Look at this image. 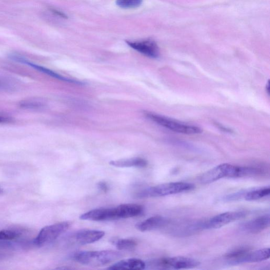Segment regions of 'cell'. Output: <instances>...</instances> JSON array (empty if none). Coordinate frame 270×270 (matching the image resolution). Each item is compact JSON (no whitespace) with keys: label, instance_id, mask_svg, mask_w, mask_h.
<instances>
[{"label":"cell","instance_id":"7402d4cb","mask_svg":"<svg viewBox=\"0 0 270 270\" xmlns=\"http://www.w3.org/2000/svg\"><path fill=\"white\" fill-rule=\"evenodd\" d=\"M20 107L26 109H40L43 107V104L36 101H24L19 104Z\"/></svg>","mask_w":270,"mask_h":270},{"label":"cell","instance_id":"3957f363","mask_svg":"<svg viewBox=\"0 0 270 270\" xmlns=\"http://www.w3.org/2000/svg\"><path fill=\"white\" fill-rule=\"evenodd\" d=\"M194 188L195 185L191 183H169L143 189L137 192L136 196L139 198L162 197L181 194Z\"/></svg>","mask_w":270,"mask_h":270},{"label":"cell","instance_id":"2e32d148","mask_svg":"<svg viewBox=\"0 0 270 270\" xmlns=\"http://www.w3.org/2000/svg\"><path fill=\"white\" fill-rule=\"evenodd\" d=\"M270 188L269 187L255 188L248 190L239 191L240 199H243L246 201H256L269 195Z\"/></svg>","mask_w":270,"mask_h":270},{"label":"cell","instance_id":"4316f807","mask_svg":"<svg viewBox=\"0 0 270 270\" xmlns=\"http://www.w3.org/2000/svg\"><path fill=\"white\" fill-rule=\"evenodd\" d=\"M4 194V189L0 187V195H2V194Z\"/></svg>","mask_w":270,"mask_h":270},{"label":"cell","instance_id":"44dd1931","mask_svg":"<svg viewBox=\"0 0 270 270\" xmlns=\"http://www.w3.org/2000/svg\"><path fill=\"white\" fill-rule=\"evenodd\" d=\"M20 233L12 229L0 230V241H8L16 239L21 236Z\"/></svg>","mask_w":270,"mask_h":270},{"label":"cell","instance_id":"7a4b0ae2","mask_svg":"<svg viewBox=\"0 0 270 270\" xmlns=\"http://www.w3.org/2000/svg\"><path fill=\"white\" fill-rule=\"evenodd\" d=\"M122 257V254L117 250H103L77 252L73 254L72 259L85 265L101 266L117 261Z\"/></svg>","mask_w":270,"mask_h":270},{"label":"cell","instance_id":"9c48e42d","mask_svg":"<svg viewBox=\"0 0 270 270\" xmlns=\"http://www.w3.org/2000/svg\"><path fill=\"white\" fill-rule=\"evenodd\" d=\"M126 42L131 48L151 59H157L160 56L159 47L158 44L152 40Z\"/></svg>","mask_w":270,"mask_h":270},{"label":"cell","instance_id":"7c38bea8","mask_svg":"<svg viewBox=\"0 0 270 270\" xmlns=\"http://www.w3.org/2000/svg\"><path fill=\"white\" fill-rule=\"evenodd\" d=\"M269 225V215H266L245 223L242 225V229L249 234H258L268 228Z\"/></svg>","mask_w":270,"mask_h":270},{"label":"cell","instance_id":"8fae6325","mask_svg":"<svg viewBox=\"0 0 270 270\" xmlns=\"http://www.w3.org/2000/svg\"><path fill=\"white\" fill-rule=\"evenodd\" d=\"M10 59L16 62L21 63L28 65L29 66L37 70L38 71H40L42 73H45L52 77H53V78L55 79L60 80L61 81H65V82H68V83H74V84H82V83H80L79 82H78L72 80H70V79L65 78V77L59 74V73H56L55 72L49 69H47L45 67L33 64L27 61L26 59H25V57L21 55L12 54L10 55Z\"/></svg>","mask_w":270,"mask_h":270},{"label":"cell","instance_id":"cb8c5ba5","mask_svg":"<svg viewBox=\"0 0 270 270\" xmlns=\"http://www.w3.org/2000/svg\"><path fill=\"white\" fill-rule=\"evenodd\" d=\"M13 121L12 119L0 115V123H8Z\"/></svg>","mask_w":270,"mask_h":270},{"label":"cell","instance_id":"277c9868","mask_svg":"<svg viewBox=\"0 0 270 270\" xmlns=\"http://www.w3.org/2000/svg\"><path fill=\"white\" fill-rule=\"evenodd\" d=\"M145 114L151 121L172 131L187 134H199L202 132V129L199 127L189 125L158 114L146 112Z\"/></svg>","mask_w":270,"mask_h":270},{"label":"cell","instance_id":"9a60e30c","mask_svg":"<svg viewBox=\"0 0 270 270\" xmlns=\"http://www.w3.org/2000/svg\"><path fill=\"white\" fill-rule=\"evenodd\" d=\"M146 267V263L139 259H129L115 263L108 269H144Z\"/></svg>","mask_w":270,"mask_h":270},{"label":"cell","instance_id":"ac0fdd59","mask_svg":"<svg viewBox=\"0 0 270 270\" xmlns=\"http://www.w3.org/2000/svg\"><path fill=\"white\" fill-rule=\"evenodd\" d=\"M252 249L247 247H240L226 254L225 259L230 265H238L239 261Z\"/></svg>","mask_w":270,"mask_h":270},{"label":"cell","instance_id":"d4e9b609","mask_svg":"<svg viewBox=\"0 0 270 270\" xmlns=\"http://www.w3.org/2000/svg\"><path fill=\"white\" fill-rule=\"evenodd\" d=\"M52 11L55 13V14L62 17H64L65 18H67L68 16H67V15L66 14H65L64 13L61 12V11H60L59 10H52Z\"/></svg>","mask_w":270,"mask_h":270},{"label":"cell","instance_id":"4fadbf2b","mask_svg":"<svg viewBox=\"0 0 270 270\" xmlns=\"http://www.w3.org/2000/svg\"><path fill=\"white\" fill-rule=\"evenodd\" d=\"M168 223V221L165 218L161 216H155L138 223L136 225V227L141 232H146V231L162 228L166 225Z\"/></svg>","mask_w":270,"mask_h":270},{"label":"cell","instance_id":"d6986e66","mask_svg":"<svg viewBox=\"0 0 270 270\" xmlns=\"http://www.w3.org/2000/svg\"><path fill=\"white\" fill-rule=\"evenodd\" d=\"M111 242L115 247L121 250L132 249L137 245L136 242L128 239L113 238Z\"/></svg>","mask_w":270,"mask_h":270},{"label":"cell","instance_id":"5bb4252c","mask_svg":"<svg viewBox=\"0 0 270 270\" xmlns=\"http://www.w3.org/2000/svg\"><path fill=\"white\" fill-rule=\"evenodd\" d=\"M270 257L269 248H264L256 250L255 252L249 250L239 262L238 264L245 263L260 262L268 259Z\"/></svg>","mask_w":270,"mask_h":270},{"label":"cell","instance_id":"e0dca14e","mask_svg":"<svg viewBox=\"0 0 270 270\" xmlns=\"http://www.w3.org/2000/svg\"><path fill=\"white\" fill-rule=\"evenodd\" d=\"M110 164L111 166L120 168H144L147 166V162L143 159L137 158L118 161H112L110 162Z\"/></svg>","mask_w":270,"mask_h":270},{"label":"cell","instance_id":"8992f818","mask_svg":"<svg viewBox=\"0 0 270 270\" xmlns=\"http://www.w3.org/2000/svg\"><path fill=\"white\" fill-rule=\"evenodd\" d=\"M200 262L195 259L178 257L163 258L153 260L148 266L157 269H188L197 267Z\"/></svg>","mask_w":270,"mask_h":270},{"label":"cell","instance_id":"484cf974","mask_svg":"<svg viewBox=\"0 0 270 270\" xmlns=\"http://www.w3.org/2000/svg\"><path fill=\"white\" fill-rule=\"evenodd\" d=\"M266 90L268 94H269V82H268L267 85H266Z\"/></svg>","mask_w":270,"mask_h":270},{"label":"cell","instance_id":"52a82bcc","mask_svg":"<svg viewBox=\"0 0 270 270\" xmlns=\"http://www.w3.org/2000/svg\"><path fill=\"white\" fill-rule=\"evenodd\" d=\"M236 166L223 164L206 171L201 177V182L204 184L214 183L220 179L235 178Z\"/></svg>","mask_w":270,"mask_h":270},{"label":"cell","instance_id":"ffe728a7","mask_svg":"<svg viewBox=\"0 0 270 270\" xmlns=\"http://www.w3.org/2000/svg\"><path fill=\"white\" fill-rule=\"evenodd\" d=\"M143 0H117L115 4L123 9H134L140 7Z\"/></svg>","mask_w":270,"mask_h":270},{"label":"cell","instance_id":"30bf717a","mask_svg":"<svg viewBox=\"0 0 270 270\" xmlns=\"http://www.w3.org/2000/svg\"><path fill=\"white\" fill-rule=\"evenodd\" d=\"M104 231L99 230L83 229L71 236L73 242L79 245H86L97 242L105 236Z\"/></svg>","mask_w":270,"mask_h":270},{"label":"cell","instance_id":"ba28073f","mask_svg":"<svg viewBox=\"0 0 270 270\" xmlns=\"http://www.w3.org/2000/svg\"><path fill=\"white\" fill-rule=\"evenodd\" d=\"M245 211H227L215 216L202 224L203 228L215 229L221 228L230 223L243 219L247 215Z\"/></svg>","mask_w":270,"mask_h":270},{"label":"cell","instance_id":"6da1fadb","mask_svg":"<svg viewBox=\"0 0 270 270\" xmlns=\"http://www.w3.org/2000/svg\"><path fill=\"white\" fill-rule=\"evenodd\" d=\"M143 207L139 204H122L114 208H101L90 210L82 215V220L106 221L138 217L143 211Z\"/></svg>","mask_w":270,"mask_h":270},{"label":"cell","instance_id":"603a6c76","mask_svg":"<svg viewBox=\"0 0 270 270\" xmlns=\"http://www.w3.org/2000/svg\"><path fill=\"white\" fill-rule=\"evenodd\" d=\"M98 187L99 189H100L101 190L104 191V192H107L108 189L109 187L108 185L106 183L104 182H100L98 184Z\"/></svg>","mask_w":270,"mask_h":270},{"label":"cell","instance_id":"5b68a950","mask_svg":"<svg viewBox=\"0 0 270 270\" xmlns=\"http://www.w3.org/2000/svg\"><path fill=\"white\" fill-rule=\"evenodd\" d=\"M70 226V223L66 221L46 226L41 229L33 243L38 247L50 244L66 233Z\"/></svg>","mask_w":270,"mask_h":270}]
</instances>
